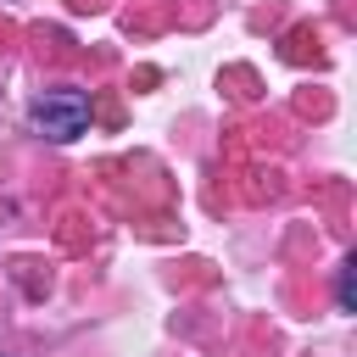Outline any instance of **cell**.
I'll list each match as a JSON object with an SVG mask.
<instances>
[{
  "label": "cell",
  "instance_id": "7a4b0ae2",
  "mask_svg": "<svg viewBox=\"0 0 357 357\" xmlns=\"http://www.w3.org/2000/svg\"><path fill=\"white\" fill-rule=\"evenodd\" d=\"M340 307H346V312L357 307V262H346V268H340Z\"/></svg>",
  "mask_w": 357,
  "mask_h": 357
},
{
  "label": "cell",
  "instance_id": "6da1fadb",
  "mask_svg": "<svg viewBox=\"0 0 357 357\" xmlns=\"http://www.w3.org/2000/svg\"><path fill=\"white\" fill-rule=\"evenodd\" d=\"M28 117L45 139H78L89 128V95L84 89H39L28 100Z\"/></svg>",
  "mask_w": 357,
  "mask_h": 357
}]
</instances>
